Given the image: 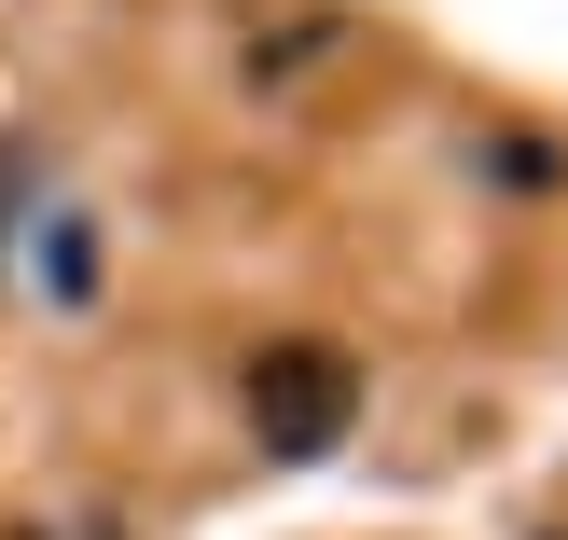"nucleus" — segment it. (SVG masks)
Listing matches in <instances>:
<instances>
[{
  "mask_svg": "<svg viewBox=\"0 0 568 540\" xmlns=\"http://www.w3.org/2000/svg\"><path fill=\"white\" fill-rule=\"evenodd\" d=\"M361 416V360L347 347H264L250 360V430H264V458H333Z\"/></svg>",
  "mask_w": 568,
  "mask_h": 540,
  "instance_id": "1",
  "label": "nucleus"
}]
</instances>
